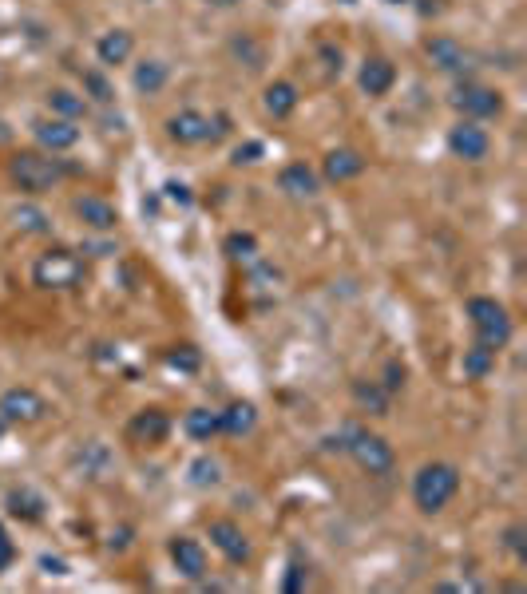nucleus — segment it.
<instances>
[{"label": "nucleus", "mask_w": 527, "mask_h": 594, "mask_svg": "<svg viewBox=\"0 0 527 594\" xmlns=\"http://www.w3.org/2000/svg\"><path fill=\"white\" fill-rule=\"evenodd\" d=\"M64 175H68V167L60 159H52L48 151H40V147H24V151L8 155V183L20 195H48V191H56L64 183Z\"/></svg>", "instance_id": "obj_1"}, {"label": "nucleus", "mask_w": 527, "mask_h": 594, "mask_svg": "<svg viewBox=\"0 0 527 594\" xmlns=\"http://www.w3.org/2000/svg\"><path fill=\"white\" fill-rule=\"evenodd\" d=\"M88 278V266L76 250H64V246H52L44 250L36 262H32V286L36 290H52V294H68V290H80Z\"/></svg>", "instance_id": "obj_2"}, {"label": "nucleus", "mask_w": 527, "mask_h": 594, "mask_svg": "<svg viewBox=\"0 0 527 594\" xmlns=\"http://www.w3.org/2000/svg\"><path fill=\"white\" fill-rule=\"evenodd\" d=\"M337 448H345V452L353 456V464H357L365 476H389V472L397 468V452H393V444H389L385 436L361 428V424H345Z\"/></svg>", "instance_id": "obj_3"}, {"label": "nucleus", "mask_w": 527, "mask_h": 594, "mask_svg": "<svg viewBox=\"0 0 527 594\" xmlns=\"http://www.w3.org/2000/svg\"><path fill=\"white\" fill-rule=\"evenodd\" d=\"M456 492H460V468L456 464L432 460V464H424L421 472L413 476V503H417V511H424V515L444 511Z\"/></svg>", "instance_id": "obj_4"}, {"label": "nucleus", "mask_w": 527, "mask_h": 594, "mask_svg": "<svg viewBox=\"0 0 527 594\" xmlns=\"http://www.w3.org/2000/svg\"><path fill=\"white\" fill-rule=\"evenodd\" d=\"M226 123H230L226 115H203L195 107H183V111H175L167 119V139L179 143V147H203V143H214V139H222L230 131Z\"/></svg>", "instance_id": "obj_5"}, {"label": "nucleus", "mask_w": 527, "mask_h": 594, "mask_svg": "<svg viewBox=\"0 0 527 594\" xmlns=\"http://www.w3.org/2000/svg\"><path fill=\"white\" fill-rule=\"evenodd\" d=\"M468 317H472V329H476V341L488 345V349H504L512 341V317L508 309L496 301V297H468Z\"/></svg>", "instance_id": "obj_6"}, {"label": "nucleus", "mask_w": 527, "mask_h": 594, "mask_svg": "<svg viewBox=\"0 0 527 594\" xmlns=\"http://www.w3.org/2000/svg\"><path fill=\"white\" fill-rule=\"evenodd\" d=\"M448 103L460 111V119H476V123L504 115V92H496V88H488V84H476V80L456 84Z\"/></svg>", "instance_id": "obj_7"}, {"label": "nucleus", "mask_w": 527, "mask_h": 594, "mask_svg": "<svg viewBox=\"0 0 527 594\" xmlns=\"http://www.w3.org/2000/svg\"><path fill=\"white\" fill-rule=\"evenodd\" d=\"M448 151H452L456 159H464V163H484L488 151H492V135H488V127L476 123V119H456V123L448 127Z\"/></svg>", "instance_id": "obj_8"}, {"label": "nucleus", "mask_w": 527, "mask_h": 594, "mask_svg": "<svg viewBox=\"0 0 527 594\" xmlns=\"http://www.w3.org/2000/svg\"><path fill=\"white\" fill-rule=\"evenodd\" d=\"M44 416H48V400L28 385H16L0 396V420L4 424H40Z\"/></svg>", "instance_id": "obj_9"}, {"label": "nucleus", "mask_w": 527, "mask_h": 594, "mask_svg": "<svg viewBox=\"0 0 527 594\" xmlns=\"http://www.w3.org/2000/svg\"><path fill=\"white\" fill-rule=\"evenodd\" d=\"M80 135H84V131H80L72 119H60V115H40V119H32V139H36V147L48 151V155L72 151V147L80 143Z\"/></svg>", "instance_id": "obj_10"}, {"label": "nucleus", "mask_w": 527, "mask_h": 594, "mask_svg": "<svg viewBox=\"0 0 527 594\" xmlns=\"http://www.w3.org/2000/svg\"><path fill=\"white\" fill-rule=\"evenodd\" d=\"M424 56H428V64H432L436 72H444V76H464V72L472 68V52H468L460 40H452V36H428V40H424Z\"/></svg>", "instance_id": "obj_11"}, {"label": "nucleus", "mask_w": 527, "mask_h": 594, "mask_svg": "<svg viewBox=\"0 0 527 594\" xmlns=\"http://www.w3.org/2000/svg\"><path fill=\"white\" fill-rule=\"evenodd\" d=\"M207 535H211V543L222 551V559L230 567H246L250 563V539H246V531L234 519H211Z\"/></svg>", "instance_id": "obj_12"}, {"label": "nucleus", "mask_w": 527, "mask_h": 594, "mask_svg": "<svg viewBox=\"0 0 527 594\" xmlns=\"http://www.w3.org/2000/svg\"><path fill=\"white\" fill-rule=\"evenodd\" d=\"M167 555H171V563H175V571L183 575V579H203L207 575V551H203V543L199 539H191V535H175L171 543H167Z\"/></svg>", "instance_id": "obj_13"}, {"label": "nucleus", "mask_w": 527, "mask_h": 594, "mask_svg": "<svg viewBox=\"0 0 527 594\" xmlns=\"http://www.w3.org/2000/svg\"><path fill=\"white\" fill-rule=\"evenodd\" d=\"M357 84H361V92H365L369 99H385L389 92H393V84H397V68H393V60H389V56H365Z\"/></svg>", "instance_id": "obj_14"}, {"label": "nucleus", "mask_w": 527, "mask_h": 594, "mask_svg": "<svg viewBox=\"0 0 527 594\" xmlns=\"http://www.w3.org/2000/svg\"><path fill=\"white\" fill-rule=\"evenodd\" d=\"M365 155L361 151H353V147H337V151H329L325 155V163H321V179L325 183H353V179H361L365 175Z\"/></svg>", "instance_id": "obj_15"}, {"label": "nucleus", "mask_w": 527, "mask_h": 594, "mask_svg": "<svg viewBox=\"0 0 527 594\" xmlns=\"http://www.w3.org/2000/svg\"><path fill=\"white\" fill-rule=\"evenodd\" d=\"M127 436H131L135 444H163V440L171 436V416H167L163 408H143V412L131 416Z\"/></svg>", "instance_id": "obj_16"}, {"label": "nucleus", "mask_w": 527, "mask_h": 594, "mask_svg": "<svg viewBox=\"0 0 527 594\" xmlns=\"http://www.w3.org/2000/svg\"><path fill=\"white\" fill-rule=\"evenodd\" d=\"M72 214H76L88 230H115V226H119V210L100 195H76L72 198Z\"/></svg>", "instance_id": "obj_17"}, {"label": "nucleus", "mask_w": 527, "mask_h": 594, "mask_svg": "<svg viewBox=\"0 0 527 594\" xmlns=\"http://www.w3.org/2000/svg\"><path fill=\"white\" fill-rule=\"evenodd\" d=\"M278 191L290 198H317L321 175H317L310 163H286V167L278 171Z\"/></svg>", "instance_id": "obj_18"}, {"label": "nucleus", "mask_w": 527, "mask_h": 594, "mask_svg": "<svg viewBox=\"0 0 527 594\" xmlns=\"http://www.w3.org/2000/svg\"><path fill=\"white\" fill-rule=\"evenodd\" d=\"M131 52H135V36H131L127 28H111V32H104V36L96 40V60H100L104 68L127 64Z\"/></svg>", "instance_id": "obj_19"}, {"label": "nucleus", "mask_w": 527, "mask_h": 594, "mask_svg": "<svg viewBox=\"0 0 527 594\" xmlns=\"http://www.w3.org/2000/svg\"><path fill=\"white\" fill-rule=\"evenodd\" d=\"M298 103H302V92H298V84H290V80H274V84H266V92H262V107H266L270 119H290V115L298 111Z\"/></svg>", "instance_id": "obj_20"}, {"label": "nucleus", "mask_w": 527, "mask_h": 594, "mask_svg": "<svg viewBox=\"0 0 527 594\" xmlns=\"http://www.w3.org/2000/svg\"><path fill=\"white\" fill-rule=\"evenodd\" d=\"M44 103H48V115H60V119H72V123L92 115V103L80 92H72V88H48Z\"/></svg>", "instance_id": "obj_21"}, {"label": "nucleus", "mask_w": 527, "mask_h": 594, "mask_svg": "<svg viewBox=\"0 0 527 594\" xmlns=\"http://www.w3.org/2000/svg\"><path fill=\"white\" fill-rule=\"evenodd\" d=\"M167 84H171V68L163 60H139L135 72H131V88L139 96H159Z\"/></svg>", "instance_id": "obj_22"}, {"label": "nucleus", "mask_w": 527, "mask_h": 594, "mask_svg": "<svg viewBox=\"0 0 527 594\" xmlns=\"http://www.w3.org/2000/svg\"><path fill=\"white\" fill-rule=\"evenodd\" d=\"M258 424V408L250 400H234L226 412H218V432L226 436H246Z\"/></svg>", "instance_id": "obj_23"}, {"label": "nucleus", "mask_w": 527, "mask_h": 594, "mask_svg": "<svg viewBox=\"0 0 527 594\" xmlns=\"http://www.w3.org/2000/svg\"><path fill=\"white\" fill-rule=\"evenodd\" d=\"M349 393H353V404H357V408H365V412H373V416H389L393 396L381 389V381H353Z\"/></svg>", "instance_id": "obj_24"}, {"label": "nucleus", "mask_w": 527, "mask_h": 594, "mask_svg": "<svg viewBox=\"0 0 527 594\" xmlns=\"http://www.w3.org/2000/svg\"><path fill=\"white\" fill-rule=\"evenodd\" d=\"M230 56H234L238 64H246L250 72H262V68H266V44H262L254 32H238V36L230 40Z\"/></svg>", "instance_id": "obj_25"}, {"label": "nucleus", "mask_w": 527, "mask_h": 594, "mask_svg": "<svg viewBox=\"0 0 527 594\" xmlns=\"http://www.w3.org/2000/svg\"><path fill=\"white\" fill-rule=\"evenodd\" d=\"M8 511L16 519H24V523H36V519H44V499L32 488H12L8 492Z\"/></svg>", "instance_id": "obj_26"}, {"label": "nucleus", "mask_w": 527, "mask_h": 594, "mask_svg": "<svg viewBox=\"0 0 527 594\" xmlns=\"http://www.w3.org/2000/svg\"><path fill=\"white\" fill-rule=\"evenodd\" d=\"M460 365H464V377H468V381H484V377L496 369V349H488V345L476 341L472 349H464V361H460Z\"/></svg>", "instance_id": "obj_27"}, {"label": "nucleus", "mask_w": 527, "mask_h": 594, "mask_svg": "<svg viewBox=\"0 0 527 594\" xmlns=\"http://www.w3.org/2000/svg\"><path fill=\"white\" fill-rule=\"evenodd\" d=\"M183 428H187L191 440L207 444V440L218 436V412H211V408H191V412L183 416Z\"/></svg>", "instance_id": "obj_28"}, {"label": "nucleus", "mask_w": 527, "mask_h": 594, "mask_svg": "<svg viewBox=\"0 0 527 594\" xmlns=\"http://www.w3.org/2000/svg\"><path fill=\"white\" fill-rule=\"evenodd\" d=\"M222 250H226L234 262H254V258H258V238H254L250 230H234V234H226Z\"/></svg>", "instance_id": "obj_29"}, {"label": "nucleus", "mask_w": 527, "mask_h": 594, "mask_svg": "<svg viewBox=\"0 0 527 594\" xmlns=\"http://www.w3.org/2000/svg\"><path fill=\"white\" fill-rule=\"evenodd\" d=\"M12 222H16V230H24V234H48V230H52V218H48L44 210H36V206H16V210H12Z\"/></svg>", "instance_id": "obj_30"}, {"label": "nucleus", "mask_w": 527, "mask_h": 594, "mask_svg": "<svg viewBox=\"0 0 527 594\" xmlns=\"http://www.w3.org/2000/svg\"><path fill=\"white\" fill-rule=\"evenodd\" d=\"M80 80H84V99H88V103H100V107H111V103H115V88L107 84L104 72H84Z\"/></svg>", "instance_id": "obj_31"}, {"label": "nucleus", "mask_w": 527, "mask_h": 594, "mask_svg": "<svg viewBox=\"0 0 527 594\" xmlns=\"http://www.w3.org/2000/svg\"><path fill=\"white\" fill-rule=\"evenodd\" d=\"M163 361H167L171 369H179V373H199V369H203V357H199L195 345H175V349L163 353Z\"/></svg>", "instance_id": "obj_32"}, {"label": "nucleus", "mask_w": 527, "mask_h": 594, "mask_svg": "<svg viewBox=\"0 0 527 594\" xmlns=\"http://www.w3.org/2000/svg\"><path fill=\"white\" fill-rule=\"evenodd\" d=\"M222 480V464L211 460V456H199L195 464H191V484L195 488H214Z\"/></svg>", "instance_id": "obj_33"}, {"label": "nucleus", "mask_w": 527, "mask_h": 594, "mask_svg": "<svg viewBox=\"0 0 527 594\" xmlns=\"http://www.w3.org/2000/svg\"><path fill=\"white\" fill-rule=\"evenodd\" d=\"M381 389H385L389 396H397L401 389H405V365H401V361H389V365H385V381H381Z\"/></svg>", "instance_id": "obj_34"}, {"label": "nucleus", "mask_w": 527, "mask_h": 594, "mask_svg": "<svg viewBox=\"0 0 527 594\" xmlns=\"http://www.w3.org/2000/svg\"><path fill=\"white\" fill-rule=\"evenodd\" d=\"M524 527H520V523H512V527H508V531H504V547H508V551H512V555H516V559H520V563H527V543H524Z\"/></svg>", "instance_id": "obj_35"}, {"label": "nucleus", "mask_w": 527, "mask_h": 594, "mask_svg": "<svg viewBox=\"0 0 527 594\" xmlns=\"http://www.w3.org/2000/svg\"><path fill=\"white\" fill-rule=\"evenodd\" d=\"M306 583H310V571H306L302 563H290V571H286V579H282V591L298 594V591H306Z\"/></svg>", "instance_id": "obj_36"}, {"label": "nucleus", "mask_w": 527, "mask_h": 594, "mask_svg": "<svg viewBox=\"0 0 527 594\" xmlns=\"http://www.w3.org/2000/svg\"><path fill=\"white\" fill-rule=\"evenodd\" d=\"M262 155H266V147H262L258 139H250V143L234 147V167H250V163H258Z\"/></svg>", "instance_id": "obj_37"}, {"label": "nucleus", "mask_w": 527, "mask_h": 594, "mask_svg": "<svg viewBox=\"0 0 527 594\" xmlns=\"http://www.w3.org/2000/svg\"><path fill=\"white\" fill-rule=\"evenodd\" d=\"M12 559H16V547H12V539H8V531H4V523H0V575L12 567Z\"/></svg>", "instance_id": "obj_38"}, {"label": "nucleus", "mask_w": 527, "mask_h": 594, "mask_svg": "<svg viewBox=\"0 0 527 594\" xmlns=\"http://www.w3.org/2000/svg\"><path fill=\"white\" fill-rule=\"evenodd\" d=\"M40 567H44L48 575H68V563H64V559H52V555H44Z\"/></svg>", "instance_id": "obj_39"}, {"label": "nucleus", "mask_w": 527, "mask_h": 594, "mask_svg": "<svg viewBox=\"0 0 527 594\" xmlns=\"http://www.w3.org/2000/svg\"><path fill=\"white\" fill-rule=\"evenodd\" d=\"M167 195L175 198V202H183V206L191 202V195H187V187H179V183H167Z\"/></svg>", "instance_id": "obj_40"}, {"label": "nucleus", "mask_w": 527, "mask_h": 594, "mask_svg": "<svg viewBox=\"0 0 527 594\" xmlns=\"http://www.w3.org/2000/svg\"><path fill=\"white\" fill-rule=\"evenodd\" d=\"M211 4H218V8H230V4H242V0H211Z\"/></svg>", "instance_id": "obj_41"}, {"label": "nucleus", "mask_w": 527, "mask_h": 594, "mask_svg": "<svg viewBox=\"0 0 527 594\" xmlns=\"http://www.w3.org/2000/svg\"><path fill=\"white\" fill-rule=\"evenodd\" d=\"M4 428H8V424H4V420H0V440H4Z\"/></svg>", "instance_id": "obj_42"}]
</instances>
